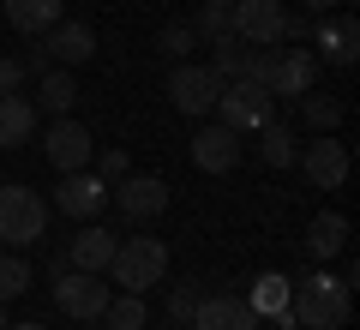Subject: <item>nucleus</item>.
I'll use <instances>...</instances> for the list:
<instances>
[{
  "instance_id": "1",
  "label": "nucleus",
  "mask_w": 360,
  "mask_h": 330,
  "mask_svg": "<svg viewBox=\"0 0 360 330\" xmlns=\"http://www.w3.org/2000/svg\"><path fill=\"white\" fill-rule=\"evenodd\" d=\"M348 312H354V288L324 265L295 282V330H342Z\"/></svg>"
},
{
  "instance_id": "2",
  "label": "nucleus",
  "mask_w": 360,
  "mask_h": 330,
  "mask_svg": "<svg viewBox=\"0 0 360 330\" xmlns=\"http://www.w3.org/2000/svg\"><path fill=\"white\" fill-rule=\"evenodd\" d=\"M108 277H115L120 294H144L168 277V246L156 234H132V241H115V258H108Z\"/></svg>"
},
{
  "instance_id": "3",
  "label": "nucleus",
  "mask_w": 360,
  "mask_h": 330,
  "mask_svg": "<svg viewBox=\"0 0 360 330\" xmlns=\"http://www.w3.org/2000/svg\"><path fill=\"white\" fill-rule=\"evenodd\" d=\"M42 229H49V198L37 186H0V241L25 253L42 241Z\"/></svg>"
},
{
  "instance_id": "4",
  "label": "nucleus",
  "mask_w": 360,
  "mask_h": 330,
  "mask_svg": "<svg viewBox=\"0 0 360 330\" xmlns=\"http://www.w3.org/2000/svg\"><path fill=\"white\" fill-rule=\"evenodd\" d=\"M210 115H217L222 127H234V132L246 139V132H258L264 120H276V96H270L264 84H252V78H229Z\"/></svg>"
},
{
  "instance_id": "5",
  "label": "nucleus",
  "mask_w": 360,
  "mask_h": 330,
  "mask_svg": "<svg viewBox=\"0 0 360 330\" xmlns=\"http://www.w3.org/2000/svg\"><path fill=\"white\" fill-rule=\"evenodd\" d=\"M283 0H234L229 6V30L246 42V49H283Z\"/></svg>"
},
{
  "instance_id": "6",
  "label": "nucleus",
  "mask_w": 360,
  "mask_h": 330,
  "mask_svg": "<svg viewBox=\"0 0 360 330\" xmlns=\"http://www.w3.org/2000/svg\"><path fill=\"white\" fill-rule=\"evenodd\" d=\"M312 84H319V54H312V49H270L264 90L276 102H300Z\"/></svg>"
},
{
  "instance_id": "7",
  "label": "nucleus",
  "mask_w": 360,
  "mask_h": 330,
  "mask_svg": "<svg viewBox=\"0 0 360 330\" xmlns=\"http://www.w3.org/2000/svg\"><path fill=\"white\" fill-rule=\"evenodd\" d=\"M108 282H103V270H66V277H54V306H60L66 318H78V324H96L103 318V306H108Z\"/></svg>"
},
{
  "instance_id": "8",
  "label": "nucleus",
  "mask_w": 360,
  "mask_h": 330,
  "mask_svg": "<svg viewBox=\"0 0 360 330\" xmlns=\"http://www.w3.org/2000/svg\"><path fill=\"white\" fill-rule=\"evenodd\" d=\"M222 96V78L210 72V66H193V61H174V72H168V102H174L186 120L210 115Z\"/></svg>"
},
{
  "instance_id": "9",
  "label": "nucleus",
  "mask_w": 360,
  "mask_h": 330,
  "mask_svg": "<svg viewBox=\"0 0 360 330\" xmlns=\"http://www.w3.org/2000/svg\"><path fill=\"white\" fill-rule=\"evenodd\" d=\"M108 204H115L127 222H156V216L168 210V180H156V174H120L115 186H108Z\"/></svg>"
},
{
  "instance_id": "10",
  "label": "nucleus",
  "mask_w": 360,
  "mask_h": 330,
  "mask_svg": "<svg viewBox=\"0 0 360 330\" xmlns=\"http://www.w3.org/2000/svg\"><path fill=\"white\" fill-rule=\"evenodd\" d=\"M42 156H49L60 174H78V168L96 163V139H90L72 115H60V120H49V132H42Z\"/></svg>"
},
{
  "instance_id": "11",
  "label": "nucleus",
  "mask_w": 360,
  "mask_h": 330,
  "mask_svg": "<svg viewBox=\"0 0 360 330\" xmlns=\"http://www.w3.org/2000/svg\"><path fill=\"white\" fill-rule=\"evenodd\" d=\"M240 300L252 306V318H270L276 330H295V282H288L283 270H264V277H252Z\"/></svg>"
},
{
  "instance_id": "12",
  "label": "nucleus",
  "mask_w": 360,
  "mask_h": 330,
  "mask_svg": "<svg viewBox=\"0 0 360 330\" xmlns=\"http://www.w3.org/2000/svg\"><path fill=\"white\" fill-rule=\"evenodd\" d=\"M54 210H66L72 222H96V216L108 210V180H96L90 168L60 174V186H54Z\"/></svg>"
},
{
  "instance_id": "13",
  "label": "nucleus",
  "mask_w": 360,
  "mask_h": 330,
  "mask_svg": "<svg viewBox=\"0 0 360 330\" xmlns=\"http://www.w3.org/2000/svg\"><path fill=\"white\" fill-rule=\"evenodd\" d=\"M240 156H246L240 132L222 127V120H210V127L193 132V163L205 168V174H234V168H240Z\"/></svg>"
},
{
  "instance_id": "14",
  "label": "nucleus",
  "mask_w": 360,
  "mask_h": 330,
  "mask_svg": "<svg viewBox=\"0 0 360 330\" xmlns=\"http://www.w3.org/2000/svg\"><path fill=\"white\" fill-rule=\"evenodd\" d=\"M300 168H307V180L319 192H336L348 180V144H336V132H319L312 144H300V156H295Z\"/></svg>"
},
{
  "instance_id": "15",
  "label": "nucleus",
  "mask_w": 360,
  "mask_h": 330,
  "mask_svg": "<svg viewBox=\"0 0 360 330\" xmlns=\"http://www.w3.org/2000/svg\"><path fill=\"white\" fill-rule=\"evenodd\" d=\"M312 54L319 66H354L360 61V25L354 18H312Z\"/></svg>"
},
{
  "instance_id": "16",
  "label": "nucleus",
  "mask_w": 360,
  "mask_h": 330,
  "mask_svg": "<svg viewBox=\"0 0 360 330\" xmlns=\"http://www.w3.org/2000/svg\"><path fill=\"white\" fill-rule=\"evenodd\" d=\"M186 330H258V318H252V306L240 294H198Z\"/></svg>"
},
{
  "instance_id": "17",
  "label": "nucleus",
  "mask_w": 360,
  "mask_h": 330,
  "mask_svg": "<svg viewBox=\"0 0 360 330\" xmlns=\"http://www.w3.org/2000/svg\"><path fill=\"white\" fill-rule=\"evenodd\" d=\"M0 18H6L18 37H49L66 18V0H0Z\"/></svg>"
},
{
  "instance_id": "18",
  "label": "nucleus",
  "mask_w": 360,
  "mask_h": 330,
  "mask_svg": "<svg viewBox=\"0 0 360 330\" xmlns=\"http://www.w3.org/2000/svg\"><path fill=\"white\" fill-rule=\"evenodd\" d=\"M42 49H49L54 66H84L90 54H96V30H90V25H72V18H60V25L42 37Z\"/></svg>"
},
{
  "instance_id": "19",
  "label": "nucleus",
  "mask_w": 360,
  "mask_h": 330,
  "mask_svg": "<svg viewBox=\"0 0 360 330\" xmlns=\"http://www.w3.org/2000/svg\"><path fill=\"white\" fill-rule=\"evenodd\" d=\"M30 139H37V102L18 90H0V151H18Z\"/></svg>"
},
{
  "instance_id": "20",
  "label": "nucleus",
  "mask_w": 360,
  "mask_h": 330,
  "mask_svg": "<svg viewBox=\"0 0 360 330\" xmlns=\"http://www.w3.org/2000/svg\"><path fill=\"white\" fill-rule=\"evenodd\" d=\"M108 258H115V234L96 229V222H78V234L66 241V265L72 270H108Z\"/></svg>"
},
{
  "instance_id": "21",
  "label": "nucleus",
  "mask_w": 360,
  "mask_h": 330,
  "mask_svg": "<svg viewBox=\"0 0 360 330\" xmlns=\"http://www.w3.org/2000/svg\"><path fill=\"white\" fill-rule=\"evenodd\" d=\"M342 246H348V216H342V210H319V216H312V229H307L312 265H330Z\"/></svg>"
},
{
  "instance_id": "22",
  "label": "nucleus",
  "mask_w": 360,
  "mask_h": 330,
  "mask_svg": "<svg viewBox=\"0 0 360 330\" xmlns=\"http://www.w3.org/2000/svg\"><path fill=\"white\" fill-rule=\"evenodd\" d=\"M252 139H258V163H264V168H276V174H283V168H295V156H300L295 127H283V120H264Z\"/></svg>"
},
{
  "instance_id": "23",
  "label": "nucleus",
  "mask_w": 360,
  "mask_h": 330,
  "mask_svg": "<svg viewBox=\"0 0 360 330\" xmlns=\"http://www.w3.org/2000/svg\"><path fill=\"white\" fill-rule=\"evenodd\" d=\"M72 102H78V78L66 72V66H49V72L37 78V108H49L54 120L72 115Z\"/></svg>"
},
{
  "instance_id": "24",
  "label": "nucleus",
  "mask_w": 360,
  "mask_h": 330,
  "mask_svg": "<svg viewBox=\"0 0 360 330\" xmlns=\"http://www.w3.org/2000/svg\"><path fill=\"white\" fill-rule=\"evenodd\" d=\"M96 324H103V330H144V324H150V306H144V294H120L115 288Z\"/></svg>"
},
{
  "instance_id": "25",
  "label": "nucleus",
  "mask_w": 360,
  "mask_h": 330,
  "mask_svg": "<svg viewBox=\"0 0 360 330\" xmlns=\"http://www.w3.org/2000/svg\"><path fill=\"white\" fill-rule=\"evenodd\" d=\"M300 120H307L312 132H336V127H342V102H336V96H319V90H307V96H300Z\"/></svg>"
},
{
  "instance_id": "26",
  "label": "nucleus",
  "mask_w": 360,
  "mask_h": 330,
  "mask_svg": "<svg viewBox=\"0 0 360 330\" xmlns=\"http://www.w3.org/2000/svg\"><path fill=\"white\" fill-rule=\"evenodd\" d=\"M18 294H30V258L25 253H0V306H13Z\"/></svg>"
},
{
  "instance_id": "27",
  "label": "nucleus",
  "mask_w": 360,
  "mask_h": 330,
  "mask_svg": "<svg viewBox=\"0 0 360 330\" xmlns=\"http://www.w3.org/2000/svg\"><path fill=\"white\" fill-rule=\"evenodd\" d=\"M240 66H246V42L234 37V30H229V37H217V42H210V72H217L222 84H229V78H240Z\"/></svg>"
},
{
  "instance_id": "28",
  "label": "nucleus",
  "mask_w": 360,
  "mask_h": 330,
  "mask_svg": "<svg viewBox=\"0 0 360 330\" xmlns=\"http://www.w3.org/2000/svg\"><path fill=\"white\" fill-rule=\"evenodd\" d=\"M198 288H205V282H193V277L180 282V288H168L162 312H168V324H174V330H186V324H193V306H198Z\"/></svg>"
},
{
  "instance_id": "29",
  "label": "nucleus",
  "mask_w": 360,
  "mask_h": 330,
  "mask_svg": "<svg viewBox=\"0 0 360 330\" xmlns=\"http://www.w3.org/2000/svg\"><path fill=\"white\" fill-rule=\"evenodd\" d=\"M193 37H198V42L229 37V6H205V0H198V13H193Z\"/></svg>"
},
{
  "instance_id": "30",
  "label": "nucleus",
  "mask_w": 360,
  "mask_h": 330,
  "mask_svg": "<svg viewBox=\"0 0 360 330\" xmlns=\"http://www.w3.org/2000/svg\"><path fill=\"white\" fill-rule=\"evenodd\" d=\"M156 49H162L168 61H186V54L198 49V37H193V25H162V37H156Z\"/></svg>"
},
{
  "instance_id": "31",
  "label": "nucleus",
  "mask_w": 360,
  "mask_h": 330,
  "mask_svg": "<svg viewBox=\"0 0 360 330\" xmlns=\"http://www.w3.org/2000/svg\"><path fill=\"white\" fill-rule=\"evenodd\" d=\"M120 174H132V163H127V151H103V156H96V180H108V186H115Z\"/></svg>"
},
{
  "instance_id": "32",
  "label": "nucleus",
  "mask_w": 360,
  "mask_h": 330,
  "mask_svg": "<svg viewBox=\"0 0 360 330\" xmlns=\"http://www.w3.org/2000/svg\"><path fill=\"white\" fill-rule=\"evenodd\" d=\"M25 61H18V54H0V90H25Z\"/></svg>"
},
{
  "instance_id": "33",
  "label": "nucleus",
  "mask_w": 360,
  "mask_h": 330,
  "mask_svg": "<svg viewBox=\"0 0 360 330\" xmlns=\"http://www.w3.org/2000/svg\"><path fill=\"white\" fill-rule=\"evenodd\" d=\"M312 37V13H288L283 18V42H307Z\"/></svg>"
},
{
  "instance_id": "34",
  "label": "nucleus",
  "mask_w": 360,
  "mask_h": 330,
  "mask_svg": "<svg viewBox=\"0 0 360 330\" xmlns=\"http://www.w3.org/2000/svg\"><path fill=\"white\" fill-rule=\"evenodd\" d=\"M330 6H342V0H307V13H312V18H324Z\"/></svg>"
},
{
  "instance_id": "35",
  "label": "nucleus",
  "mask_w": 360,
  "mask_h": 330,
  "mask_svg": "<svg viewBox=\"0 0 360 330\" xmlns=\"http://www.w3.org/2000/svg\"><path fill=\"white\" fill-rule=\"evenodd\" d=\"M6 330H49V324H37V318H25V324H6Z\"/></svg>"
},
{
  "instance_id": "36",
  "label": "nucleus",
  "mask_w": 360,
  "mask_h": 330,
  "mask_svg": "<svg viewBox=\"0 0 360 330\" xmlns=\"http://www.w3.org/2000/svg\"><path fill=\"white\" fill-rule=\"evenodd\" d=\"M6 324H13V318H6V306H0V330H6Z\"/></svg>"
},
{
  "instance_id": "37",
  "label": "nucleus",
  "mask_w": 360,
  "mask_h": 330,
  "mask_svg": "<svg viewBox=\"0 0 360 330\" xmlns=\"http://www.w3.org/2000/svg\"><path fill=\"white\" fill-rule=\"evenodd\" d=\"M205 6H234V0H205Z\"/></svg>"
}]
</instances>
